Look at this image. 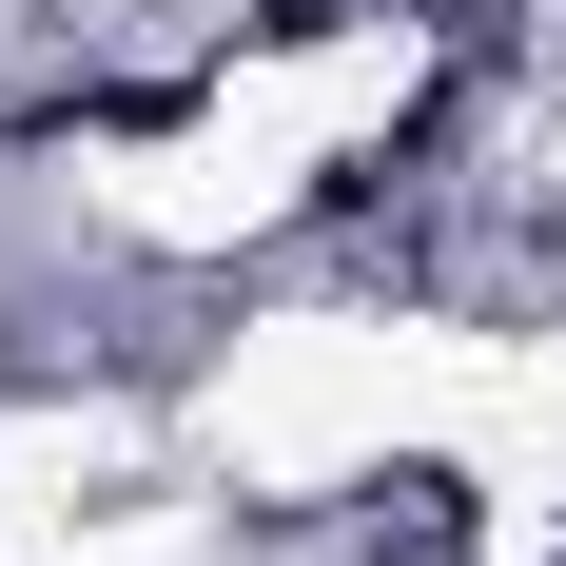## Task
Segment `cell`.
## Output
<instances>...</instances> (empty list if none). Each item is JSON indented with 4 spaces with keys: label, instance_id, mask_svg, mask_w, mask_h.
<instances>
[{
    "label": "cell",
    "instance_id": "obj_1",
    "mask_svg": "<svg viewBox=\"0 0 566 566\" xmlns=\"http://www.w3.org/2000/svg\"><path fill=\"white\" fill-rule=\"evenodd\" d=\"M371 566H469V489H450V469H391V509H371Z\"/></svg>",
    "mask_w": 566,
    "mask_h": 566
}]
</instances>
